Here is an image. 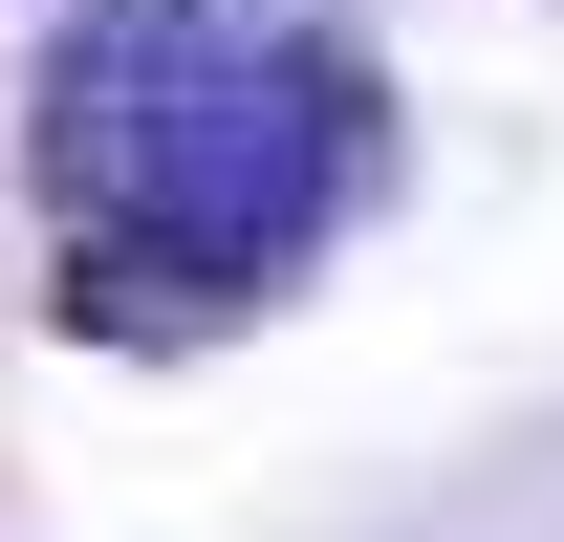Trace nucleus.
Returning a JSON list of instances; mask_svg holds the SVG:
<instances>
[{
  "instance_id": "obj_1",
  "label": "nucleus",
  "mask_w": 564,
  "mask_h": 542,
  "mask_svg": "<svg viewBox=\"0 0 564 542\" xmlns=\"http://www.w3.org/2000/svg\"><path fill=\"white\" fill-rule=\"evenodd\" d=\"M391 87L348 22H261V0H66L44 44V196H66V326L196 347L304 239L369 196Z\"/></svg>"
}]
</instances>
